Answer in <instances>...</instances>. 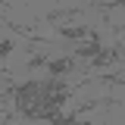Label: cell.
Instances as JSON below:
<instances>
[{
    "label": "cell",
    "instance_id": "9",
    "mask_svg": "<svg viewBox=\"0 0 125 125\" xmlns=\"http://www.w3.org/2000/svg\"><path fill=\"white\" fill-rule=\"evenodd\" d=\"M0 53H3V60H10V53H13V41H10V38H3V44H0Z\"/></svg>",
    "mask_w": 125,
    "mask_h": 125
},
{
    "label": "cell",
    "instance_id": "10",
    "mask_svg": "<svg viewBox=\"0 0 125 125\" xmlns=\"http://www.w3.org/2000/svg\"><path fill=\"white\" fill-rule=\"evenodd\" d=\"M122 50H125V47H122Z\"/></svg>",
    "mask_w": 125,
    "mask_h": 125
},
{
    "label": "cell",
    "instance_id": "2",
    "mask_svg": "<svg viewBox=\"0 0 125 125\" xmlns=\"http://www.w3.org/2000/svg\"><path fill=\"white\" fill-rule=\"evenodd\" d=\"M100 50H103V41H100V34H97V31H91V34H88V38L78 44L75 56H78V60H88V62H91L94 56L100 53Z\"/></svg>",
    "mask_w": 125,
    "mask_h": 125
},
{
    "label": "cell",
    "instance_id": "7",
    "mask_svg": "<svg viewBox=\"0 0 125 125\" xmlns=\"http://www.w3.org/2000/svg\"><path fill=\"white\" fill-rule=\"evenodd\" d=\"M50 125H78V113H60Z\"/></svg>",
    "mask_w": 125,
    "mask_h": 125
},
{
    "label": "cell",
    "instance_id": "5",
    "mask_svg": "<svg viewBox=\"0 0 125 125\" xmlns=\"http://www.w3.org/2000/svg\"><path fill=\"white\" fill-rule=\"evenodd\" d=\"M91 31L84 28V25H60L56 28V38H62V41H84Z\"/></svg>",
    "mask_w": 125,
    "mask_h": 125
},
{
    "label": "cell",
    "instance_id": "3",
    "mask_svg": "<svg viewBox=\"0 0 125 125\" xmlns=\"http://www.w3.org/2000/svg\"><path fill=\"white\" fill-rule=\"evenodd\" d=\"M75 60H78V56H56V60L47 62V72H50V75H56V78H66L69 72H75V69H78Z\"/></svg>",
    "mask_w": 125,
    "mask_h": 125
},
{
    "label": "cell",
    "instance_id": "1",
    "mask_svg": "<svg viewBox=\"0 0 125 125\" xmlns=\"http://www.w3.org/2000/svg\"><path fill=\"white\" fill-rule=\"evenodd\" d=\"M13 94L16 100V116L28 122H53L62 113V106L53 100V81L50 78H31L22 84L6 88V97Z\"/></svg>",
    "mask_w": 125,
    "mask_h": 125
},
{
    "label": "cell",
    "instance_id": "4",
    "mask_svg": "<svg viewBox=\"0 0 125 125\" xmlns=\"http://www.w3.org/2000/svg\"><path fill=\"white\" fill-rule=\"evenodd\" d=\"M119 53H122L119 47H103V50H100L88 66H91V69H109V66H116V62H119Z\"/></svg>",
    "mask_w": 125,
    "mask_h": 125
},
{
    "label": "cell",
    "instance_id": "6",
    "mask_svg": "<svg viewBox=\"0 0 125 125\" xmlns=\"http://www.w3.org/2000/svg\"><path fill=\"white\" fill-rule=\"evenodd\" d=\"M81 10H75V6H69V10H53V13H47V22H60V19H72V16H78Z\"/></svg>",
    "mask_w": 125,
    "mask_h": 125
},
{
    "label": "cell",
    "instance_id": "8",
    "mask_svg": "<svg viewBox=\"0 0 125 125\" xmlns=\"http://www.w3.org/2000/svg\"><path fill=\"white\" fill-rule=\"evenodd\" d=\"M47 62H50L47 56H41V53H31V60H28V69H41V66L47 69Z\"/></svg>",
    "mask_w": 125,
    "mask_h": 125
}]
</instances>
